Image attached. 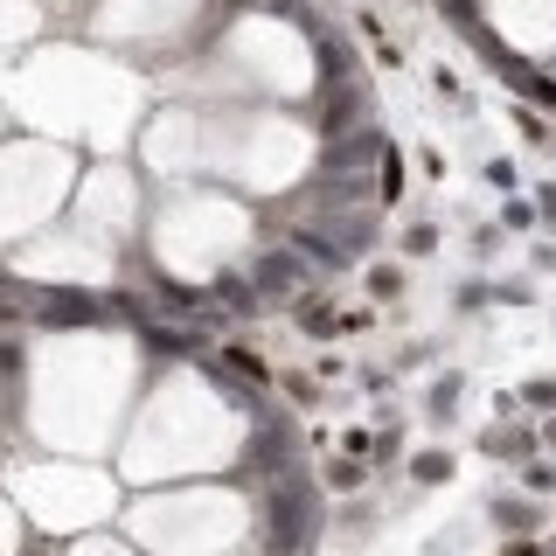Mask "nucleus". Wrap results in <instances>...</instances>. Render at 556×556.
I'll return each mask as SVG.
<instances>
[{
    "instance_id": "nucleus-7",
    "label": "nucleus",
    "mask_w": 556,
    "mask_h": 556,
    "mask_svg": "<svg viewBox=\"0 0 556 556\" xmlns=\"http://www.w3.org/2000/svg\"><path fill=\"white\" fill-rule=\"evenodd\" d=\"M529 404L535 410H556V382H529Z\"/></svg>"
},
{
    "instance_id": "nucleus-2",
    "label": "nucleus",
    "mask_w": 556,
    "mask_h": 556,
    "mask_svg": "<svg viewBox=\"0 0 556 556\" xmlns=\"http://www.w3.org/2000/svg\"><path fill=\"white\" fill-rule=\"evenodd\" d=\"M292 251H306L320 271H341V265H348V251H341V243H334V237H313V230H300V243H292Z\"/></svg>"
},
{
    "instance_id": "nucleus-1",
    "label": "nucleus",
    "mask_w": 556,
    "mask_h": 556,
    "mask_svg": "<svg viewBox=\"0 0 556 556\" xmlns=\"http://www.w3.org/2000/svg\"><path fill=\"white\" fill-rule=\"evenodd\" d=\"M300 278H306L300 251H265L257 257V292H300Z\"/></svg>"
},
{
    "instance_id": "nucleus-4",
    "label": "nucleus",
    "mask_w": 556,
    "mask_h": 556,
    "mask_svg": "<svg viewBox=\"0 0 556 556\" xmlns=\"http://www.w3.org/2000/svg\"><path fill=\"white\" fill-rule=\"evenodd\" d=\"M49 313H56V320H91V300H77V292H63V300H49Z\"/></svg>"
},
{
    "instance_id": "nucleus-8",
    "label": "nucleus",
    "mask_w": 556,
    "mask_h": 556,
    "mask_svg": "<svg viewBox=\"0 0 556 556\" xmlns=\"http://www.w3.org/2000/svg\"><path fill=\"white\" fill-rule=\"evenodd\" d=\"M501 556H535V549H529V543H515V549H501Z\"/></svg>"
},
{
    "instance_id": "nucleus-6",
    "label": "nucleus",
    "mask_w": 556,
    "mask_h": 556,
    "mask_svg": "<svg viewBox=\"0 0 556 556\" xmlns=\"http://www.w3.org/2000/svg\"><path fill=\"white\" fill-rule=\"evenodd\" d=\"M410 473H417V480H445V459H439V452H425V459H417Z\"/></svg>"
},
{
    "instance_id": "nucleus-5",
    "label": "nucleus",
    "mask_w": 556,
    "mask_h": 556,
    "mask_svg": "<svg viewBox=\"0 0 556 556\" xmlns=\"http://www.w3.org/2000/svg\"><path fill=\"white\" fill-rule=\"evenodd\" d=\"M382 195H404V161H396V153H382Z\"/></svg>"
},
{
    "instance_id": "nucleus-9",
    "label": "nucleus",
    "mask_w": 556,
    "mask_h": 556,
    "mask_svg": "<svg viewBox=\"0 0 556 556\" xmlns=\"http://www.w3.org/2000/svg\"><path fill=\"white\" fill-rule=\"evenodd\" d=\"M549 445H556V425H549Z\"/></svg>"
},
{
    "instance_id": "nucleus-3",
    "label": "nucleus",
    "mask_w": 556,
    "mask_h": 556,
    "mask_svg": "<svg viewBox=\"0 0 556 556\" xmlns=\"http://www.w3.org/2000/svg\"><path fill=\"white\" fill-rule=\"evenodd\" d=\"M494 521H501V529H535V508H521V501H494Z\"/></svg>"
}]
</instances>
